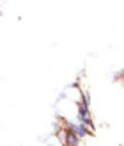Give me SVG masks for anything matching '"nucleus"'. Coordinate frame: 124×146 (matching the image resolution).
I'll return each instance as SVG.
<instances>
[{"label": "nucleus", "instance_id": "1", "mask_svg": "<svg viewBox=\"0 0 124 146\" xmlns=\"http://www.w3.org/2000/svg\"><path fill=\"white\" fill-rule=\"evenodd\" d=\"M76 116H78V123H82V125H85L87 128L94 130V121H92V116H91V109H89V96L87 94H83V100L78 102L76 104Z\"/></svg>", "mask_w": 124, "mask_h": 146}, {"label": "nucleus", "instance_id": "2", "mask_svg": "<svg viewBox=\"0 0 124 146\" xmlns=\"http://www.w3.org/2000/svg\"><path fill=\"white\" fill-rule=\"evenodd\" d=\"M64 134H66V143H64V146H78V144H80V139L76 137L75 132H71V130L66 128Z\"/></svg>", "mask_w": 124, "mask_h": 146}]
</instances>
